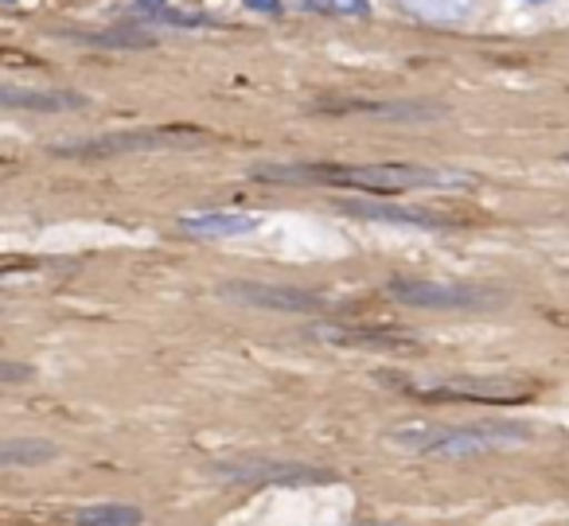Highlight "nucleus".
I'll return each mask as SVG.
<instances>
[{
    "instance_id": "nucleus-16",
    "label": "nucleus",
    "mask_w": 569,
    "mask_h": 526,
    "mask_svg": "<svg viewBox=\"0 0 569 526\" xmlns=\"http://www.w3.org/2000/svg\"><path fill=\"white\" fill-rule=\"evenodd\" d=\"M43 261L40 258H20V254H9V258H0V274L4 277H17V274H36Z\"/></svg>"
},
{
    "instance_id": "nucleus-13",
    "label": "nucleus",
    "mask_w": 569,
    "mask_h": 526,
    "mask_svg": "<svg viewBox=\"0 0 569 526\" xmlns=\"http://www.w3.org/2000/svg\"><path fill=\"white\" fill-rule=\"evenodd\" d=\"M325 113H379V118H433V106L418 102H325Z\"/></svg>"
},
{
    "instance_id": "nucleus-15",
    "label": "nucleus",
    "mask_w": 569,
    "mask_h": 526,
    "mask_svg": "<svg viewBox=\"0 0 569 526\" xmlns=\"http://www.w3.org/2000/svg\"><path fill=\"white\" fill-rule=\"evenodd\" d=\"M36 370L28 363H12V359H0V386H20V383H32Z\"/></svg>"
},
{
    "instance_id": "nucleus-9",
    "label": "nucleus",
    "mask_w": 569,
    "mask_h": 526,
    "mask_svg": "<svg viewBox=\"0 0 569 526\" xmlns=\"http://www.w3.org/2000/svg\"><path fill=\"white\" fill-rule=\"evenodd\" d=\"M82 98L71 90H24V87H0V110H40V113H63L82 110Z\"/></svg>"
},
{
    "instance_id": "nucleus-5",
    "label": "nucleus",
    "mask_w": 569,
    "mask_h": 526,
    "mask_svg": "<svg viewBox=\"0 0 569 526\" xmlns=\"http://www.w3.org/2000/svg\"><path fill=\"white\" fill-rule=\"evenodd\" d=\"M387 292L410 308H480L499 300V292L465 281H390Z\"/></svg>"
},
{
    "instance_id": "nucleus-10",
    "label": "nucleus",
    "mask_w": 569,
    "mask_h": 526,
    "mask_svg": "<svg viewBox=\"0 0 569 526\" xmlns=\"http://www.w3.org/2000/svg\"><path fill=\"white\" fill-rule=\"evenodd\" d=\"M320 339L332 347H363V351H413V336L375 328H317Z\"/></svg>"
},
{
    "instance_id": "nucleus-12",
    "label": "nucleus",
    "mask_w": 569,
    "mask_h": 526,
    "mask_svg": "<svg viewBox=\"0 0 569 526\" xmlns=\"http://www.w3.org/2000/svg\"><path fill=\"white\" fill-rule=\"evenodd\" d=\"M59 456V445L40 437H0V468H36Z\"/></svg>"
},
{
    "instance_id": "nucleus-14",
    "label": "nucleus",
    "mask_w": 569,
    "mask_h": 526,
    "mask_svg": "<svg viewBox=\"0 0 569 526\" xmlns=\"http://www.w3.org/2000/svg\"><path fill=\"white\" fill-rule=\"evenodd\" d=\"M144 515L141 507L129 503H94V507L74 510V526H141Z\"/></svg>"
},
{
    "instance_id": "nucleus-11",
    "label": "nucleus",
    "mask_w": 569,
    "mask_h": 526,
    "mask_svg": "<svg viewBox=\"0 0 569 526\" xmlns=\"http://www.w3.org/2000/svg\"><path fill=\"white\" fill-rule=\"evenodd\" d=\"M180 227L199 238H230L258 230V215H234V211H211V215H183Z\"/></svg>"
},
{
    "instance_id": "nucleus-4",
    "label": "nucleus",
    "mask_w": 569,
    "mask_h": 526,
    "mask_svg": "<svg viewBox=\"0 0 569 526\" xmlns=\"http://www.w3.org/2000/svg\"><path fill=\"white\" fill-rule=\"evenodd\" d=\"M203 141L199 129H152V133H110V137H87V141L56 145L59 157H126V152H152V149H176V145Z\"/></svg>"
},
{
    "instance_id": "nucleus-3",
    "label": "nucleus",
    "mask_w": 569,
    "mask_h": 526,
    "mask_svg": "<svg viewBox=\"0 0 569 526\" xmlns=\"http://www.w3.org/2000/svg\"><path fill=\"white\" fill-rule=\"evenodd\" d=\"M398 390L413 394L426 401H496V406H515L530 398V386L515 378H491V375H449V378H406Z\"/></svg>"
},
{
    "instance_id": "nucleus-7",
    "label": "nucleus",
    "mask_w": 569,
    "mask_h": 526,
    "mask_svg": "<svg viewBox=\"0 0 569 526\" xmlns=\"http://www.w3.org/2000/svg\"><path fill=\"white\" fill-rule=\"evenodd\" d=\"M222 479L230 484H317L325 479V472L309 468V464H281V460H230V464H219Z\"/></svg>"
},
{
    "instance_id": "nucleus-8",
    "label": "nucleus",
    "mask_w": 569,
    "mask_h": 526,
    "mask_svg": "<svg viewBox=\"0 0 569 526\" xmlns=\"http://www.w3.org/2000/svg\"><path fill=\"white\" fill-rule=\"evenodd\" d=\"M343 215H356L367 222H395V227H421V230H445L452 227V219L433 211H421V207H398V204H375V199H343Z\"/></svg>"
},
{
    "instance_id": "nucleus-1",
    "label": "nucleus",
    "mask_w": 569,
    "mask_h": 526,
    "mask_svg": "<svg viewBox=\"0 0 569 526\" xmlns=\"http://www.w3.org/2000/svg\"><path fill=\"white\" fill-rule=\"evenodd\" d=\"M261 180H305L328 183V188H356L367 196H402V191L426 188H465L472 183L468 172L452 168H421V165H289V168H258Z\"/></svg>"
},
{
    "instance_id": "nucleus-6",
    "label": "nucleus",
    "mask_w": 569,
    "mask_h": 526,
    "mask_svg": "<svg viewBox=\"0 0 569 526\" xmlns=\"http://www.w3.org/2000/svg\"><path fill=\"white\" fill-rule=\"evenodd\" d=\"M230 300H242L253 308H269V312H317L325 305V297L309 289H293V285H261V281H230L227 289Z\"/></svg>"
},
{
    "instance_id": "nucleus-2",
    "label": "nucleus",
    "mask_w": 569,
    "mask_h": 526,
    "mask_svg": "<svg viewBox=\"0 0 569 526\" xmlns=\"http://www.w3.org/2000/svg\"><path fill=\"white\" fill-rule=\"evenodd\" d=\"M395 445H406L421 456H476L515 448L530 440V429L519 421H476V425H402L390 433Z\"/></svg>"
}]
</instances>
